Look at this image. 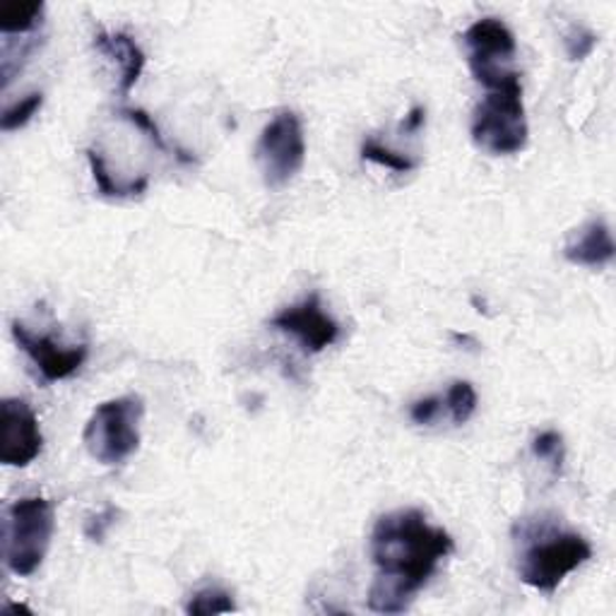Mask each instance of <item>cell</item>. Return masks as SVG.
<instances>
[{
	"mask_svg": "<svg viewBox=\"0 0 616 616\" xmlns=\"http://www.w3.org/2000/svg\"><path fill=\"white\" fill-rule=\"evenodd\" d=\"M41 104H44V94H41V92L27 94L22 102L6 109V114L0 116V129H3L6 133L20 131L22 125H27V123H30L37 116V111L41 109Z\"/></svg>",
	"mask_w": 616,
	"mask_h": 616,
	"instance_id": "cell-19",
	"label": "cell"
},
{
	"mask_svg": "<svg viewBox=\"0 0 616 616\" xmlns=\"http://www.w3.org/2000/svg\"><path fill=\"white\" fill-rule=\"evenodd\" d=\"M12 338H16L22 352L34 361V367L39 369L47 383L63 381V378H70L75 371H80V367L90 355L88 345L63 347L53 338H49V335L30 332L22 324H18V320L12 324Z\"/></svg>",
	"mask_w": 616,
	"mask_h": 616,
	"instance_id": "cell-10",
	"label": "cell"
},
{
	"mask_svg": "<svg viewBox=\"0 0 616 616\" xmlns=\"http://www.w3.org/2000/svg\"><path fill=\"white\" fill-rule=\"evenodd\" d=\"M468 49V65L474 80L489 92L521 90V73L513 68L515 34L499 18H482L462 34Z\"/></svg>",
	"mask_w": 616,
	"mask_h": 616,
	"instance_id": "cell-5",
	"label": "cell"
},
{
	"mask_svg": "<svg viewBox=\"0 0 616 616\" xmlns=\"http://www.w3.org/2000/svg\"><path fill=\"white\" fill-rule=\"evenodd\" d=\"M88 162H90V170H92V176H94V184H96V188H100L104 198H125V195L133 198V195L145 193L143 188L125 184V181H116L114 174H111V170H109L104 154L96 147L88 150Z\"/></svg>",
	"mask_w": 616,
	"mask_h": 616,
	"instance_id": "cell-14",
	"label": "cell"
},
{
	"mask_svg": "<svg viewBox=\"0 0 616 616\" xmlns=\"http://www.w3.org/2000/svg\"><path fill=\"white\" fill-rule=\"evenodd\" d=\"M143 417L145 400L140 396L106 400L92 412L85 431H82V443L102 465H121L140 448Z\"/></svg>",
	"mask_w": 616,
	"mask_h": 616,
	"instance_id": "cell-4",
	"label": "cell"
},
{
	"mask_svg": "<svg viewBox=\"0 0 616 616\" xmlns=\"http://www.w3.org/2000/svg\"><path fill=\"white\" fill-rule=\"evenodd\" d=\"M532 453L535 458L550 462L554 474H562L564 460H566V445H564V437L558 431H542L532 441Z\"/></svg>",
	"mask_w": 616,
	"mask_h": 616,
	"instance_id": "cell-18",
	"label": "cell"
},
{
	"mask_svg": "<svg viewBox=\"0 0 616 616\" xmlns=\"http://www.w3.org/2000/svg\"><path fill=\"white\" fill-rule=\"evenodd\" d=\"M270 328L279 332H289L291 338H297L306 355L324 352L326 347L335 345L340 338L338 320L324 311L318 291L308 294L304 301L287 306L279 314H275L270 318Z\"/></svg>",
	"mask_w": 616,
	"mask_h": 616,
	"instance_id": "cell-9",
	"label": "cell"
},
{
	"mask_svg": "<svg viewBox=\"0 0 616 616\" xmlns=\"http://www.w3.org/2000/svg\"><path fill=\"white\" fill-rule=\"evenodd\" d=\"M119 116L123 121H129L135 131L143 133L147 137V143L154 147V150H160V152H166V145H164V137L157 129V123H154V119L147 114V111L143 109H121L119 111Z\"/></svg>",
	"mask_w": 616,
	"mask_h": 616,
	"instance_id": "cell-20",
	"label": "cell"
},
{
	"mask_svg": "<svg viewBox=\"0 0 616 616\" xmlns=\"http://www.w3.org/2000/svg\"><path fill=\"white\" fill-rule=\"evenodd\" d=\"M443 408L451 412L455 427L468 424L472 414L478 412V390L470 381H455L443 398Z\"/></svg>",
	"mask_w": 616,
	"mask_h": 616,
	"instance_id": "cell-15",
	"label": "cell"
},
{
	"mask_svg": "<svg viewBox=\"0 0 616 616\" xmlns=\"http://www.w3.org/2000/svg\"><path fill=\"white\" fill-rule=\"evenodd\" d=\"M424 109L422 106H414L410 114H408V119H404V123H402V131L404 133H414V131H419L424 125Z\"/></svg>",
	"mask_w": 616,
	"mask_h": 616,
	"instance_id": "cell-24",
	"label": "cell"
},
{
	"mask_svg": "<svg viewBox=\"0 0 616 616\" xmlns=\"http://www.w3.org/2000/svg\"><path fill=\"white\" fill-rule=\"evenodd\" d=\"M517 576L540 593L552 595L566 576L593 558V547L573 530L554 521H521L515 525Z\"/></svg>",
	"mask_w": 616,
	"mask_h": 616,
	"instance_id": "cell-2",
	"label": "cell"
},
{
	"mask_svg": "<svg viewBox=\"0 0 616 616\" xmlns=\"http://www.w3.org/2000/svg\"><path fill=\"white\" fill-rule=\"evenodd\" d=\"M55 532L53 503L27 496L10 503L3 530L6 566L20 578H30L44 564Z\"/></svg>",
	"mask_w": 616,
	"mask_h": 616,
	"instance_id": "cell-3",
	"label": "cell"
},
{
	"mask_svg": "<svg viewBox=\"0 0 616 616\" xmlns=\"http://www.w3.org/2000/svg\"><path fill=\"white\" fill-rule=\"evenodd\" d=\"M236 612L234 599L222 587H203V591L193 593L191 602L186 605V614L193 616H209V614H229Z\"/></svg>",
	"mask_w": 616,
	"mask_h": 616,
	"instance_id": "cell-17",
	"label": "cell"
},
{
	"mask_svg": "<svg viewBox=\"0 0 616 616\" xmlns=\"http://www.w3.org/2000/svg\"><path fill=\"white\" fill-rule=\"evenodd\" d=\"M256 162L268 188L287 186L304 170L306 135L301 119L294 111H279L265 125L256 145Z\"/></svg>",
	"mask_w": 616,
	"mask_h": 616,
	"instance_id": "cell-7",
	"label": "cell"
},
{
	"mask_svg": "<svg viewBox=\"0 0 616 616\" xmlns=\"http://www.w3.org/2000/svg\"><path fill=\"white\" fill-rule=\"evenodd\" d=\"M474 145L492 157H511L527 145V116L521 90L489 92L472 114Z\"/></svg>",
	"mask_w": 616,
	"mask_h": 616,
	"instance_id": "cell-6",
	"label": "cell"
},
{
	"mask_svg": "<svg viewBox=\"0 0 616 616\" xmlns=\"http://www.w3.org/2000/svg\"><path fill=\"white\" fill-rule=\"evenodd\" d=\"M443 410V398L439 396H431V398H424V400H417L412 404V410H410V417H412V422L419 424V427H429L433 424L439 419Z\"/></svg>",
	"mask_w": 616,
	"mask_h": 616,
	"instance_id": "cell-23",
	"label": "cell"
},
{
	"mask_svg": "<svg viewBox=\"0 0 616 616\" xmlns=\"http://www.w3.org/2000/svg\"><path fill=\"white\" fill-rule=\"evenodd\" d=\"M116 515H119V511H116L114 506H106L102 513L92 515L90 521L85 523V537H88L90 542L102 544L104 537H106V532H109L111 527H114Z\"/></svg>",
	"mask_w": 616,
	"mask_h": 616,
	"instance_id": "cell-22",
	"label": "cell"
},
{
	"mask_svg": "<svg viewBox=\"0 0 616 616\" xmlns=\"http://www.w3.org/2000/svg\"><path fill=\"white\" fill-rule=\"evenodd\" d=\"M614 254L616 246L605 219L587 222L564 246V258L581 268H602L614 260Z\"/></svg>",
	"mask_w": 616,
	"mask_h": 616,
	"instance_id": "cell-12",
	"label": "cell"
},
{
	"mask_svg": "<svg viewBox=\"0 0 616 616\" xmlns=\"http://www.w3.org/2000/svg\"><path fill=\"white\" fill-rule=\"evenodd\" d=\"M369 544L376 566L369 609L376 614L410 609L439 564L455 552L453 537L443 527L429 525L419 509H400L378 517Z\"/></svg>",
	"mask_w": 616,
	"mask_h": 616,
	"instance_id": "cell-1",
	"label": "cell"
},
{
	"mask_svg": "<svg viewBox=\"0 0 616 616\" xmlns=\"http://www.w3.org/2000/svg\"><path fill=\"white\" fill-rule=\"evenodd\" d=\"M597 47V34L585 30V27H571V32L566 34V53L571 61H583L591 55Z\"/></svg>",
	"mask_w": 616,
	"mask_h": 616,
	"instance_id": "cell-21",
	"label": "cell"
},
{
	"mask_svg": "<svg viewBox=\"0 0 616 616\" xmlns=\"http://www.w3.org/2000/svg\"><path fill=\"white\" fill-rule=\"evenodd\" d=\"M44 20V3H8L0 8V32L30 34Z\"/></svg>",
	"mask_w": 616,
	"mask_h": 616,
	"instance_id": "cell-13",
	"label": "cell"
},
{
	"mask_svg": "<svg viewBox=\"0 0 616 616\" xmlns=\"http://www.w3.org/2000/svg\"><path fill=\"white\" fill-rule=\"evenodd\" d=\"M94 49L106 55L109 63L116 65L119 73V92L125 96L137 85L140 75L145 70V51L137 47V41L125 32H96L94 34Z\"/></svg>",
	"mask_w": 616,
	"mask_h": 616,
	"instance_id": "cell-11",
	"label": "cell"
},
{
	"mask_svg": "<svg viewBox=\"0 0 616 616\" xmlns=\"http://www.w3.org/2000/svg\"><path fill=\"white\" fill-rule=\"evenodd\" d=\"M44 448L39 419L32 404L20 398L0 402V462L8 468H27Z\"/></svg>",
	"mask_w": 616,
	"mask_h": 616,
	"instance_id": "cell-8",
	"label": "cell"
},
{
	"mask_svg": "<svg viewBox=\"0 0 616 616\" xmlns=\"http://www.w3.org/2000/svg\"><path fill=\"white\" fill-rule=\"evenodd\" d=\"M361 157L367 160V162H373V164H381L386 166V170L390 172H398V174H410L417 170V160L408 157V154H400L396 150H390L381 143H376L373 137L369 140H363V145H361Z\"/></svg>",
	"mask_w": 616,
	"mask_h": 616,
	"instance_id": "cell-16",
	"label": "cell"
}]
</instances>
